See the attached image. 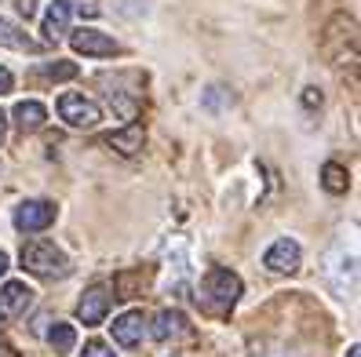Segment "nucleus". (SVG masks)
I'll return each mask as SVG.
<instances>
[{
	"mask_svg": "<svg viewBox=\"0 0 361 357\" xmlns=\"http://www.w3.org/2000/svg\"><path fill=\"white\" fill-rule=\"evenodd\" d=\"M238 299H241V277L226 266H212L201 281V303L212 313H226Z\"/></svg>",
	"mask_w": 361,
	"mask_h": 357,
	"instance_id": "1",
	"label": "nucleus"
},
{
	"mask_svg": "<svg viewBox=\"0 0 361 357\" xmlns=\"http://www.w3.org/2000/svg\"><path fill=\"white\" fill-rule=\"evenodd\" d=\"M23 266L33 277H66L70 274V259L51 241H30L23 248Z\"/></svg>",
	"mask_w": 361,
	"mask_h": 357,
	"instance_id": "2",
	"label": "nucleus"
},
{
	"mask_svg": "<svg viewBox=\"0 0 361 357\" xmlns=\"http://www.w3.org/2000/svg\"><path fill=\"white\" fill-rule=\"evenodd\" d=\"M59 117L66 120L70 128H95V124L102 120V110L92 99H84L77 92H66V95H59Z\"/></svg>",
	"mask_w": 361,
	"mask_h": 357,
	"instance_id": "3",
	"label": "nucleus"
},
{
	"mask_svg": "<svg viewBox=\"0 0 361 357\" xmlns=\"http://www.w3.org/2000/svg\"><path fill=\"white\" fill-rule=\"evenodd\" d=\"M70 44H73V51H77V55H92V58H110V55H117V51H121V48H117V40H114L110 33L92 30V26L73 30Z\"/></svg>",
	"mask_w": 361,
	"mask_h": 357,
	"instance_id": "4",
	"label": "nucleus"
},
{
	"mask_svg": "<svg viewBox=\"0 0 361 357\" xmlns=\"http://www.w3.org/2000/svg\"><path fill=\"white\" fill-rule=\"evenodd\" d=\"M55 223V204L51 201H23L15 208V226L23 234H40Z\"/></svg>",
	"mask_w": 361,
	"mask_h": 357,
	"instance_id": "5",
	"label": "nucleus"
},
{
	"mask_svg": "<svg viewBox=\"0 0 361 357\" xmlns=\"http://www.w3.org/2000/svg\"><path fill=\"white\" fill-rule=\"evenodd\" d=\"M300 259H303L300 244H295L292 237H281V241H274V244L267 248L263 266L274 270V274H295V270H300Z\"/></svg>",
	"mask_w": 361,
	"mask_h": 357,
	"instance_id": "6",
	"label": "nucleus"
},
{
	"mask_svg": "<svg viewBox=\"0 0 361 357\" xmlns=\"http://www.w3.org/2000/svg\"><path fill=\"white\" fill-rule=\"evenodd\" d=\"M70 11H73V0H51L48 4L44 23H40V33H44L48 44H59L70 33Z\"/></svg>",
	"mask_w": 361,
	"mask_h": 357,
	"instance_id": "7",
	"label": "nucleus"
},
{
	"mask_svg": "<svg viewBox=\"0 0 361 357\" xmlns=\"http://www.w3.org/2000/svg\"><path fill=\"white\" fill-rule=\"evenodd\" d=\"M106 310H110V288H106V284H92L80 296V303H77V318L84 325H102Z\"/></svg>",
	"mask_w": 361,
	"mask_h": 357,
	"instance_id": "8",
	"label": "nucleus"
},
{
	"mask_svg": "<svg viewBox=\"0 0 361 357\" xmlns=\"http://www.w3.org/2000/svg\"><path fill=\"white\" fill-rule=\"evenodd\" d=\"M33 303V288L26 281H8L0 288V318H18Z\"/></svg>",
	"mask_w": 361,
	"mask_h": 357,
	"instance_id": "9",
	"label": "nucleus"
},
{
	"mask_svg": "<svg viewBox=\"0 0 361 357\" xmlns=\"http://www.w3.org/2000/svg\"><path fill=\"white\" fill-rule=\"evenodd\" d=\"M142 328H146L142 310H128V313H121V318L114 321V339L121 346H139L142 343Z\"/></svg>",
	"mask_w": 361,
	"mask_h": 357,
	"instance_id": "10",
	"label": "nucleus"
},
{
	"mask_svg": "<svg viewBox=\"0 0 361 357\" xmlns=\"http://www.w3.org/2000/svg\"><path fill=\"white\" fill-rule=\"evenodd\" d=\"M186 335V318L183 310H161L154 318V339L157 343H168V339H183Z\"/></svg>",
	"mask_w": 361,
	"mask_h": 357,
	"instance_id": "11",
	"label": "nucleus"
},
{
	"mask_svg": "<svg viewBox=\"0 0 361 357\" xmlns=\"http://www.w3.org/2000/svg\"><path fill=\"white\" fill-rule=\"evenodd\" d=\"M44 120H48V110L40 106L37 99H26V102H18V106H15V124H18V132H23V135L40 132V128H44Z\"/></svg>",
	"mask_w": 361,
	"mask_h": 357,
	"instance_id": "12",
	"label": "nucleus"
},
{
	"mask_svg": "<svg viewBox=\"0 0 361 357\" xmlns=\"http://www.w3.org/2000/svg\"><path fill=\"white\" fill-rule=\"evenodd\" d=\"M0 48H11V51H37L40 44L23 30V26H15L8 23V18H0Z\"/></svg>",
	"mask_w": 361,
	"mask_h": 357,
	"instance_id": "13",
	"label": "nucleus"
},
{
	"mask_svg": "<svg viewBox=\"0 0 361 357\" xmlns=\"http://www.w3.org/2000/svg\"><path fill=\"white\" fill-rule=\"evenodd\" d=\"M142 124H128V128H121V132H114L110 139H106V142H110L114 146V150L117 154H124V157H132V154H139L142 150Z\"/></svg>",
	"mask_w": 361,
	"mask_h": 357,
	"instance_id": "14",
	"label": "nucleus"
},
{
	"mask_svg": "<svg viewBox=\"0 0 361 357\" xmlns=\"http://www.w3.org/2000/svg\"><path fill=\"white\" fill-rule=\"evenodd\" d=\"M230 106H233V95H230V88H223V84H212V88L201 95V110L212 113V117L230 113Z\"/></svg>",
	"mask_w": 361,
	"mask_h": 357,
	"instance_id": "15",
	"label": "nucleus"
},
{
	"mask_svg": "<svg viewBox=\"0 0 361 357\" xmlns=\"http://www.w3.org/2000/svg\"><path fill=\"white\" fill-rule=\"evenodd\" d=\"M322 182H325V190H329V194H347L350 175H347V168H343V164H325V168H322Z\"/></svg>",
	"mask_w": 361,
	"mask_h": 357,
	"instance_id": "16",
	"label": "nucleus"
},
{
	"mask_svg": "<svg viewBox=\"0 0 361 357\" xmlns=\"http://www.w3.org/2000/svg\"><path fill=\"white\" fill-rule=\"evenodd\" d=\"M48 343H51V350L62 357V353H70L73 350V343H77V332H73V325H51V332H48Z\"/></svg>",
	"mask_w": 361,
	"mask_h": 357,
	"instance_id": "17",
	"label": "nucleus"
},
{
	"mask_svg": "<svg viewBox=\"0 0 361 357\" xmlns=\"http://www.w3.org/2000/svg\"><path fill=\"white\" fill-rule=\"evenodd\" d=\"M44 80H73L77 77V66L73 62H48V66H40L37 70Z\"/></svg>",
	"mask_w": 361,
	"mask_h": 357,
	"instance_id": "18",
	"label": "nucleus"
},
{
	"mask_svg": "<svg viewBox=\"0 0 361 357\" xmlns=\"http://www.w3.org/2000/svg\"><path fill=\"white\" fill-rule=\"evenodd\" d=\"M80 357H117V353H114L110 346H106L102 339H92L88 346H84V353H80Z\"/></svg>",
	"mask_w": 361,
	"mask_h": 357,
	"instance_id": "19",
	"label": "nucleus"
},
{
	"mask_svg": "<svg viewBox=\"0 0 361 357\" xmlns=\"http://www.w3.org/2000/svg\"><path fill=\"white\" fill-rule=\"evenodd\" d=\"M11 84H15V77H11L4 66H0V95H4V92H11Z\"/></svg>",
	"mask_w": 361,
	"mask_h": 357,
	"instance_id": "20",
	"label": "nucleus"
},
{
	"mask_svg": "<svg viewBox=\"0 0 361 357\" xmlns=\"http://www.w3.org/2000/svg\"><path fill=\"white\" fill-rule=\"evenodd\" d=\"M303 102H307V106H322V92H317V88H307Z\"/></svg>",
	"mask_w": 361,
	"mask_h": 357,
	"instance_id": "21",
	"label": "nucleus"
},
{
	"mask_svg": "<svg viewBox=\"0 0 361 357\" xmlns=\"http://www.w3.org/2000/svg\"><path fill=\"white\" fill-rule=\"evenodd\" d=\"M33 11H37L33 0H18V15H23V18H33Z\"/></svg>",
	"mask_w": 361,
	"mask_h": 357,
	"instance_id": "22",
	"label": "nucleus"
},
{
	"mask_svg": "<svg viewBox=\"0 0 361 357\" xmlns=\"http://www.w3.org/2000/svg\"><path fill=\"white\" fill-rule=\"evenodd\" d=\"M4 139H8V113L0 110V142H4Z\"/></svg>",
	"mask_w": 361,
	"mask_h": 357,
	"instance_id": "23",
	"label": "nucleus"
},
{
	"mask_svg": "<svg viewBox=\"0 0 361 357\" xmlns=\"http://www.w3.org/2000/svg\"><path fill=\"white\" fill-rule=\"evenodd\" d=\"M4 270H8V251H0V277H4Z\"/></svg>",
	"mask_w": 361,
	"mask_h": 357,
	"instance_id": "24",
	"label": "nucleus"
},
{
	"mask_svg": "<svg viewBox=\"0 0 361 357\" xmlns=\"http://www.w3.org/2000/svg\"><path fill=\"white\" fill-rule=\"evenodd\" d=\"M0 357H18V353H15L11 346H4V343H0Z\"/></svg>",
	"mask_w": 361,
	"mask_h": 357,
	"instance_id": "25",
	"label": "nucleus"
},
{
	"mask_svg": "<svg viewBox=\"0 0 361 357\" xmlns=\"http://www.w3.org/2000/svg\"><path fill=\"white\" fill-rule=\"evenodd\" d=\"M347 357H361V350H357V346H350V350H347Z\"/></svg>",
	"mask_w": 361,
	"mask_h": 357,
	"instance_id": "26",
	"label": "nucleus"
}]
</instances>
